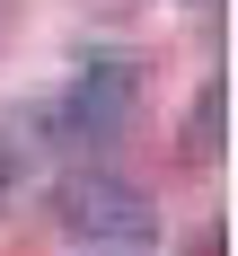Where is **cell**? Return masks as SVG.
<instances>
[{
  "mask_svg": "<svg viewBox=\"0 0 238 256\" xmlns=\"http://www.w3.org/2000/svg\"><path fill=\"white\" fill-rule=\"evenodd\" d=\"M62 230H71L79 248L132 256V248L159 238V204L141 194V186H124V177H71L62 186Z\"/></svg>",
  "mask_w": 238,
  "mask_h": 256,
  "instance_id": "obj_1",
  "label": "cell"
},
{
  "mask_svg": "<svg viewBox=\"0 0 238 256\" xmlns=\"http://www.w3.org/2000/svg\"><path fill=\"white\" fill-rule=\"evenodd\" d=\"M132 98H141V71H132V53H88L71 71V98H62V132L79 142H115L132 124Z\"/></svg>",
  "mask_w": 238,
  "mask_h": 256,
  "instance_id": "obj_2",
  "label": "cell"
},
{
  "mask_svg": "<svg viewBox=\"0 0 238 256\" xmlns=\"http://www.w3.org/2000/svg\"><path fill=\"white\" fill-rule=\"evenodd\" d=\"M221 132H230V88L212 80V88H194V115H185V159H212Z\"/></svg>",
  "mask_w": 238,
  "mask_h": 256,
  "instance_id": "obj_3",
  "label": "cell"
},
{
  "mask_svg": "<svg viewBox=\"0 0 238 256\" xmlns=\"http://www.w3.org/2000/svg\"><path fill=\"white\" fill-rule=\"evenodd\" d=\"M35 177V124H0V186Z\"/></svg>",
  "mask_w": 238,
  "mask_h": 256,
  "instance_id": "obj_4",
  "label": "cell"
}]
</instances>
